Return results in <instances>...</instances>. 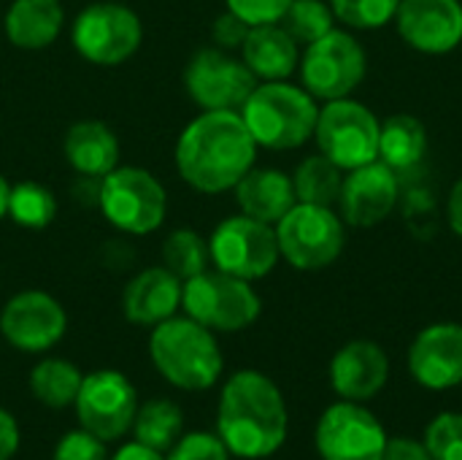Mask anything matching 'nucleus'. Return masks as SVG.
I'll return each mask as SVG.
<instances>
[{
	"label": "nucleus",
	"instance_id": "f257e3e1",
	"mask_svg": "<svg viewBox=\"0 0 462 460\" xmlns=\"http://www.w3.org/2000/svg\"><path fill=\"white\" fill-rule=\"evenodd\" d=\"M290 431V412L276 382L260 371L233 374L219 396L217 437L230 455L263 460L276 455Z\"/></svg>",
	"mask_w": 462,
	"mask_h": 460
},
{
	"label": "nucleus",
	"instance_id": "f03ea898",
	"mask_svg": "<svg viewBox=\"0 0 462 460\" xmlns=\"http://www.w3.org/2000/svg\"><path fill=\"white\" fill-rule=\"evenodd\" d=\"M254 152L257 144L238 111H206L184 127L176 165L189 187L225 192L252 171Z\"/></svg>",
	"mask_w": 462,
	"mask_h": 460
},
{
	"label": "nucleus",
	"instance_id": "7ed1b4c3",
	"mask_svg": "<svg viewBox=\"0 0 462 460\" xmlns=\"http://www.w3.org/2000/svg\"><path fill=\"white\" fill-rule=\"evenodd\" d=\"M154 369L179 390H208L222 374V350L208 328L192 317H171L154 325L149 339Z\"/></svg>",
	"mask_w": 462,
	"mask_h": 460
},
{
	"label": "nucleus",
	"instance_id": "20e7f679",
	"mask_svg": "<svg viewBox=\"0 0 462 460\" xmlns=\"http://www.w3.org/2000/svg\"><path fill=\"white\" fill-rule=\"evenodd\" d=\"M241 117L254 144L268 149H295L314 136L319 108L306 89L284 81H268L241 106Z\"/></svg>",
	"mask_w": 462,
	"mask_h": 460
},
{
	"label": "nucleus",
	"instance_id": "39448f33",
	"mask_svg": "<svg viewBox=\"0 0 462 460\" xmlns=\"http://www.w3.org/2000/svg\"><path fill=\"white\" fill-rule=\"evenodd\" d=\"M181 306L187 317L208 331H244L260 317V296L246 279L230 277L225 271H203L184 282Z\"/></svg>",
	"mask_w": 462,
	"mask_h": 460
},
{
	"label": "nucleus",
	"instance_id": "423d86ee",
	"mask_svg": "<svg viewBox=\"0 0 462 460\" xmlns=\"http://www.w3.org/2000/svg\"><path fill=\"white\" fill-rule=\"evenodd\" d=\"M97 203L111 225L125 233H152L168 211L165 187L143 168H114L97 184Z\"/></svg>",
	"mask_w": 462,
	"mask_h": 460
},
{
	"label": "nucleus",
	"instance_id": "0eeeda50",
	"mask_svg": "<svg viewBox=\"0 0 462 460\" xmlns=\"http://www.w3.org/2000/svg\"><path fill=\"white\" fill-rule=\"evenodd\" d=\"M279 255L300 268L319 271L338 260L344 249V225L328 206L295 203L276 222Z\"/></svg>",
	"mask_w": 462,
	"mask_h": 460
},
{
	"label": "nucleus",
	"instance_id": "6e6552de",
	"mask_svg": "<svg viewBox=\"0 0 462 460\" xmlns=\"http://www.w3.org/2000/svg\"><path fill=\"white\" fill-rule=\"evenodd\" d=\"M379 119L357 100H328L317 117V144L341 171H355L379 160Z\"/></svg>",
	"mask_w": 462,
	"mask_h": 460
},
{
	"label": "nucleus",
	"instance_id": "1a4fd4ad",
	"mask_svg": "<svg viewBox=\"0 0 462 460\" xmlns=\"http://www.w3.org/2000/svg\"><path fill=\"white\" fill-rule=\"evenodd\" d=\"M73 407H76L79 426L84 431H89L103 442H116L133 428L138 412V396L125 374L103 369L81 380Z\"/></svg>",
	"mask_w": 462,
	"mask_h": 460
},
{
	"label": "nucleus",
	"instance_id": "9d476101",
	"mask_svg": "<svg viewBox=\"0 0 462 460\" xmlns=\"http://www.w3.org/2000/svg\"><path fill=\"white\" fill-rule=\"evenodd\" d=\"M208 252L219 271L252 282L273 271L279 260V241L271 225L241 214L225 220L214 230Z\"/></svg>",
	"mask_w": 462,
	"mask_h": 460
},
{
	"label": "nucleus",
	"instance_id": "9b49d317",
	"mask_svg": "<svg viewBox=\"0 0 462 460\" xmlns=\"http://www.w3.org/2000/svg\"><path fill=\"white\" fill-rule=\"evenodd\" d=\"M387 439L384 426L371 409L344 399L322 412L314 431L322 460H382Z\"/></svg>",
	"mask_w": 462,
	"mask_h": 460
},
{
	"label": "nucleus",
	"instance_id": "f8f14e48",
	"mask_svg": "<svg viewBox=\"0 0 462 460\" xmlns=\"http://www.w3.org/2000/svg\"><path fill=\"white\" fill-rule=\"evenodd\" d=\"M141 19L119 3H95L73 24L76 52L95 65H119L141 46Z\"/></svg>",
	"mask_w": 462,
	"mask_h": 460
},
{
	"label": "nucleus",
	"instance_id": "ddd939ff",
	"mask_svg": "<svg viewBox=\"0 0 462 460\" xmlns=\"http://www.w3.org/2000/svg\"><path fill=\"white\" fill-rule=\"evenodd\" d=\"M184 84L189 98L206 111H238L254 92L257 76L244 60L230 57L219 46H208L189 60Z\"/></svg>",
	"mask_w": 462,
	"mask_h": 460
},
{
	"label": "nucleus",
	"instance_id": "4468645a",
	"mask_svg": "<svg viewBox=\"0 0 462 460\" xmlns=\"http://www.w3.org/2000/svg\"><path fill=\"white\" fill-rule=\"evenodd\" d=\"M365 76V52L344 30H330L306 46L303 84L311 98L338 100L346 98Z\"/></svg>",
	"mask_w": 462,
	"mask_h": 460
},
{
	"label": "nucleus",
	"instance_id": "2eb2a0df",
	"mask_svg": "<svg viewBox=\"0 0 462 460\" xmlns=\"http://www.w3.org/2000/svg\"><path fill=\"white\" fill-rule=\"evenodd\" d=\"M68 328L65 309L41 290L14 296L0 314V333L22 352H43L54 347Z\"/></svg>",
	"mask_w": 462,
	"mask_h": 460
},
{
	"label": "nucleus",
	"instance_id": "dca6fc26",
	"mask_svg": "<svg viewBox=\"0 0 462 460\" xmlns=\"http://www.w3.org/2000/svg\"><path fill=\"white\" fill-rule=\"evenodd\" d=\"M401 38L425 54H447L462 41L460 0H401L395 11Z\"/></svg>",
	"mask_w": 462,
	"mask_h": 460
},
{
	"label": "nucleus",
	"instance_id": "f3484780",
	"mask_svg": "<svg viewBox=\"0 0 462 460\" xmlns=\"http://www.w3.org/2000/svg\"><path fill=\"white\" fill-rule=\"evenodd\" d=\"M409 371L428 390H452L462 385V325L436 323L417 333L409 347Z\"/></svg>",
	"mask_w": 462,
	"mask_h": 460
},
{
	"label": "nucleus",
	"instance_id": "a211bd4d",
	"mask_svg": "<svg viewBox=\"0 0 462 460\" xmlns=\"http://www.w3.org/2000/svg\"><path fill=\"white\" fill-rule=\"evenodd\" d=\"M398 201V176L382 160L349 171L341 184V214L355 228L379 225Z\"/></svg>",
	"mask_w": 462,
	"mask_h": 460
},
{
	"label": "nucleus",
	"instance_id": "6ab92c4d",
	"mask_svg": "<svg viewBox=\"0 0 462 460\" xmlns=\"http://www.w3.org/2000/svg\"><path fill=\"white\" fill-rule=\"evenodd\" d=\"M390 380L387 352L368 339L344 344L330 361V385L344 401H371Z\"/></svg>",
	"mask_w": 462,
	"mask_h": 460
},
{
	"label": "nucleus",
	"instance_id": "aec40b11",
	"mask_svg": "<svg viewBox=\"0 0 462 460\" xmlns=\"http://www.w3.org/2000/svg\"><path fill=\"white\" fill-rule=\"evenodd\" d=\"M181 290L184 282L165 266L146 268L125 287L122 312L130 323L154 328L176 314V309L181 306Z\"/></svg>",
	"mask_w": 462,
	"mask_h": 460
},
{
	"label": "nucleus",
	"instance_id": "412c9836",
	"mask_svg": "<svg viewBox=\"0 0 462 460\" xmlns=\"http://www.w3.org/2000/svg\"><path fill=\"white\" fill-rule=\"evenodd\" d=\"M233 190L241 211L265 225H276L298 203L292 179L273 168H252Z\"/></svg>",
	"mask_w": 462,
	"mask_h": 460
},
{
	"label": "nucleus",
	"instance_id": "4be33fe9",
	"mask_svg": "<svg viewBox=\"0 0 462 460\" xmlns=\"http://www.w3.org/2000/svg\"><path fill=\"white\" fill-rule=\"evenodd\" d=\"M246 68L265 81L287 79L298 65V41L279 24H254L241 46Z\"/></svg>",
	"mask_w": 462,
	"mask_h": 460
},
{
	"label": "nucleus",
	"instance_id": "5701e85b",
	"mask_svg": "<svg viewBox=\"0 0 462 460\" xmlns=\"http://www.w3.org/2000/svg\"><path fill=\"white\" fill-rule=\"evenodd\" d=\"M65 157L81 176L103 179L119 163V141L108 125L95 122V119H84L68 130Z\"/></svg>",
	"mask_w": 462,
	"mask_h": 460
},
{
	"label": "nucleus",
	"instance_id": "b1692460",
	"mask_svg": "<svg viewBox=\"0 0 462 460\" xmlns=\"http://www.w3.org/2000/svg\"><path fill=\"white\" fill-rule=\"evenodd\" d=\"M62 22L60 0H14L5 14V33L14 46L35 52L57 41Z\"/></svg>",
	"mask_w": 462,
	"mask_h": 460
},
{
	"label": "nucleus",
	"instance_id": "393cba45",
	"mask_svg": "<svg viewBox=\"0 0 462 460\" xmlns=\"http://www.w3.org/2000/svg\"><path fill=\"white\" fill-rule=\"evenodd\" d=\"M428 149L425 125L411 114H395L379 127V160L393 171H406L422 160Z\"/></svg>",
	"mask_w": 462,
	"mask_h": 460
},
{
	"label": "nucleus",
	"instance_id": "a878e982",
	"mask_svg": "<svg viewBox=\"0 0 462 460\" xmlns=\"http://www.w3.org/2000/svg\"><path fill=\"white\" fill-rule=\"evenodd\" d=\"M181 431H184V412L168 399L146 401L143 407H138L133 420L135 442L162 455L181 439Z\"/></svg>",
	"mask_w": 462,
	"mask_h": 460
},
{
	"label": "nucleus",
	"instance_id": "bb28decb",
	"mask_svg": "<svg viewBox=\"0 0 462 460\" xmlns=\"http://www.w3.org/2000/svg\"><path fill=\"white\" fill-rule=\"evenodd\" d=\"M84 374L62 358H46L30 371L32 396L49 409H65L76 404Z\"/></svg>",
	"mask_w": 462,
	"mask_h": 460
},
{
	"label": "nucleus",
	"instance_id": "cd10ccee",
	"mask_svg": "<svg viewBox=\"0 0 462 460\" xmlns=\"http://www.w3.org/2000/svg\"><path fill=\"white\" fill-rule=\"evenodd\" d=\"M341 184H344L341 168L325 155L306 157L292 176L298 203H314V206H328V209L338 203Z\"/></svg>",
	"mask_w": 462,
	"mask_h": 460
},
{
	"label": "nucleus",
	"instance_id": "c85d7f7f",
	"mask_svg": "<svg viewBox=\"0 0 462 460\" xmlns=\"http://www.w3.org/2000/svg\"><path fill=\"white\" fill-rule=\"evenodd\" d=\"M211 260L208 244L195 230H173L162 244V263L171 274H176L181 282L198 277L206 271Z\"/></svg>",
	"mask_w": 462,
	"mask_h": 460
},
{
	"label": "nucleus",
	"instance_id": "c756f323",
	"mask_svg": "<svg viewBox=\"0 0 462 460\" xmlns=\"http://www.w3.org/2000/svg\"><path fill=\"white\" fill-rule=\"evenodd\" d=\"M333 8L322 0H292L279 24L298 41V43H314L322 35H328L333 27Z\"/></svg>",
	"mask_w": 462,
	"mask_h": 460
},
{
	"label": "nucleus",
	"instance_id": "7c9ffc66",
	"mask_svg": "<svg viewBox=\"0 0 462 460\" xmlns=\"http://www.w3.org/2000/svg\"><path fill=\"white\" fill-rule=\"evenodd\" d=\"M8 214L14 217L16 225L38 230V228H46L54 220L57 201L46 187H41L35 182H22V184L11 187Z\"/></svg>",
	"mask_w": 462,
	"mask_h": 460
},
{
	"label": "nucleus",
	"instance_id": "2f4dec72",
	"mask_svg": "<svg viewBox=\"0 0 462 460\" xmlns=\"http://www.w3.org/2000/svg\"><path fill=\"white\" fill-rule=\"evenodd\" d=\"M401 0H330L336 19L355 30H374L395 19Z\"/></svg>",
	"mask_w": 462,
	"mask_h": 460
},
{
	"label": "nucleus",
	"instance_id": "473e14b6",
	"mask_svg": "<svg viewBox=\"0 0 462 460\" xmlns=\"http://www.w3.org/2000/svg\"><path fill=\"white\" fill-rule=\"evenodd\" d=\"M422 442L433 460H462V412L436 415Z\"/></svg>",
	"mask_w": 462,
	"mask_h": 460
},
{
	"label": "nucleus",
	"instance_id": "72a5a7b5",
	"mask_svg": "<svg viewBox=\"0 0 462 460\" xmlns=\"http://www.w3.org/2000/svg\"><path fill=\"white\" fill-rule=\"evenodd\" d=\"M165 460H230V450L217 434L195 431L181 437L168 453Z\"/></svg>",
	"mask_w": 462,
	"mask_h": 460
},
{
	"label": "nucleus",
	"instance_id": "f704fd0d",
	"mask_svg": "<svg viewBox=\"0 0 462 460\" xmlns=\"http://www.w3.org/2000/svg\"><path fill=\"white\" fill-rule=\"evenodd\" d=\"M51 460H108V453H106L103 439H97L89 431L79 428V431L65 434L57 442Z\"/></svg>",
	"mask_w": 462,
	"mask_h": 460
},
{
	"label": "nucleus",
	"instance_id": "c9c22d12",
	"mask_svg": "<svg viewBox=\"0 0 462 460\" xmlns=\"http://www.w3.org/2000/svg\"><path fill=\"white\" fill-rule=\"evenodd\" d=\"M292 0H227V11L241 16L246 24H273L284 16Z\"/></svg>",
	"mask_w": 462,
	"mask_h": 460
},
{
	"label": "nucleus",
	"instance_id": "e433bc0d",
	"mask_svg": "<svg viewBox=\"0 0 462 460\" xmlns=\"http://www.w3.org/2000/svg\"><path fill=\"white\" fill-rule=\"evenodd\" d=\"M249 30H252V24H246L233 11H227L219 19H214L211 35H214V41H217L219 49H241L244 41H246V35H249Z\"/></svg>",
	"mask_w": 462,
	"mask_h": 460
},
{
	"label": "nucleus",
	"instance_id": "4c0bfd02",
	"mask_svg": "<svg viewBox=\"0 0 462 460\" xmlns=\"http://www.w3.org/2000/svg\"><path fill=\"white\" fill-rule=\"evenodd\" d=\"M382 460H433L425 442L420 439H411V437H395V439H387V447H384V455Z\"/></svg>",
	"mask_w": 462,
	"mask_h": 460
},
{
	"label": "nucleus",
	"instance_id": "58836bf2",
	"mask_svg": "<svg viewBox=\"0 0 462 460\" xmlns=\"http://www.w3.org/2000/svg\"><path fill=\"white\" fill-rule=\"evenodd\" d=\"M19 450V426L11 412L0 407V460H11Z\"/></svg>",
	"mask_w": 462,
	"mask_h": 460
},
{
	"label": "nucleus",
	"instance_id": "ea45409f",
	"mask_svg": "<svg viewBox=\"0 0 462 460\" xmlns=\"http://www.w3.org/2000/svg\"><path fill=\"white\" fill-rule=\"evenodd\" d=\"M108 460H165V455L154 453V450H149V447H143L138 442H130V445L119 447Z\"/></svg>",
	"mask_w": 462,
	"mask_h": 460
},
{
	"label": "nucleus",
	"instance_id": "a19ab883",
	"mask_svg": "<svg viewBox=\"0 0 462 460\" xmlns=\"http://www.w3.org/2000/svg\"><path fill=\"white\" fill-rule=\"evenodd\" d=\"M447 211H449V225H452V230L462 236V179L452 187V192H449V206H447Z\"/></svg>",
	"mask_w": 462,
	"mask_h": 460
},
{
	"label": "nucleus",
	"instance_id": "79ce46f5",
	"mask_svg": "<svg viewBox=\"0 0 462 460\" xmlns=\"http://www.w3.org/2000/svg\"><path fill=\"white\" fill-rule=\"evenodd\" d=\"M8 195H11V184L0 176V220L3 214H8Z\"/></svg>",
	"mask_w": 462,
	"mask_h": 460
}]
</instances>
